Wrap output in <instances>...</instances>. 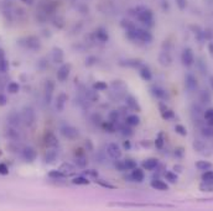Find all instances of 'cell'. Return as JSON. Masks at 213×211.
<instances>
[{"label": "cell", "instance_id": "cell-1", "mask_svg": "<svg viewBox=\"0 0 213 211\" xmlns=\"http://www.w3.org/2000/svg\"><path fill=\"white\" fill-rule=\"evenodd\" d=\"M61 133H62V136L63 137H66L68 140H75L78 137V130L76 127H73V126H70V125H66V126H63V127L61 129Z\"/></svg>", "mask_w": 213, "mask_h": 211}, {"label": "cell", "instance_id": "cell-2", "mask_svg": "<svg viewBox=\"0 0 213 211\" xmlns=\"http://www.w3.org/2000/svg\"><path fill=\"white\" fill-rule=\"evenodd\" d=\"M21 117H22V121H25L27 126H32L35 122V111L31 107H24Z\"/></svg>", "mask_w": 213, "mask_h": 211}, {"label": "cell", "instance_id": "cell-3", "mask_svg": "<svg viewBox=\"0 0 213 211\" xmlns=\"http://www.w3.org/2000/svg\"><path fill=\"white\" fill-rule=\"evenodd\" d=\"M106 153L113 159H119L121 157V151L117 143H110V145L106 146Z\"/></svg>", "mask_w": 213, "mask_h": 211}, {"label": "cell", "instance_id": "cell-4", "mask_svg": "<svg viewBox=\"0 0 213 211\" xmlns=\"http://www.w3.org/2000/svg\"><path fill=\"white\" fill-rule=\"evenodd\" d=\"M181 60H182V63L187 67H190L195 62V56H193V52L191 48H186L183 52H182V56H181Z\"/></svg>", "mask_w": 213, "mask_h": 211}, {"label": "cell", "instance_id": "cell-5", "mask_svg": "<svg viewBox=\"0 0 213 211\" xmlns=\"http://www.w3.org/2000/svg\"><path fill=\"white\" fill-rule=\"evenodd\" d=\"M70 72H71V65L70 64H63L60 67V69L57 71V79L60 82H64L68 75H70Z\"/></svg>", "mask_w": 213, "mask_h": 211}, {"label": "cell", "instance_id": "cell-6", "mask_svg": "<svg viewBox=\"0 0 213 211\" xmlns=\"http://www.w3.org/2000/svg\"><path fill=\"white\" fill-rule=\"evenodd\" d=\"M22 157L25 158L27 162H34L37 157V153L32 147H25L22 151Z\"/></svg>", "mask_w": 213, "mask_h": 211}, {"label": "cell", "instance_id": "cell-7", "mask_svg": "<svg viewBox=\"0 0 213 211\" xmlns=\"http://www.w3.org/2000/svg\"><path fill=\"white\" fill-rule=\"evenodd\" d=\"M7 121H9L10 126H13V127H18V126H20V124L22 121V117L18 112H11L9 116H7Z\"/></svg>", "mask_w": 213, "mask_h": 211}, {"label": "cell", "instance_id": "cell-8", "mask_svg": "<svg viewBox=\"0 0 213 211\" xmlns=\"http://www.w3.org/2000/svg\"><path fill=\"white\" fill-rule=\"evenodd\" d=\"M150 185H151V188H154L155 190H160V191H166V190H169V185H167L165 182L160 180V179H154V180L150 183Z\"/></svg>", "mask_w": 213, "mask_h": 211}, {"label": "cell", "instance_id": "cell-9", "mask_svg": "<svg viewBox=\"0 0 213 211\" xmlns=\"http://www.w3.org/2000/svg\"><path fill=\"white\" fill-rule=\"evenodd\" d=\"M45 143H46L47 147L53 148V147H56L57 145H58V141H57L56 136H55L52 132H47V133L45 135Z\"/></svg>", "mask_w": 213, "mask_h": 211}, {"label": "cell", "instance_id": "cell-10", "mask_svg": "<svg viewBox=\"0 0 213 211\" xmlns=\"http://www.w3.org/2000/svg\"><path fill=\"white\" fill-rule=\"evenodd\" d=\"M125 101H126V105H128L130 109H133L134 111H136V112H140V111H141V107H140V105L138 104V101H136V99H135L134 96L129 95V96L125 99Z\"/></svg>", "mask_w": 213, "mask_h": 211}, {"label": "cell", "instance_id": "cell-11", "mask_svg": "<svg viewBox=\"0 0 213 211\" xmlns=\"http://www.w3.org/2000/svg\"><path fill=\"white\" fill-rule=\"evenodd\" d=\"M159 165V161L156 158H149V159H145V162L143 163V168L146 171H154L155 168Z\"/></svg>", "mask_w": 213, "mask_h": 211}, {"label": "cell", "instance_id": "cell-12", "mask_svg": "<svg viewBox=\"0 0 213 211\" xmlns=\"http://www.w3.org/2000/svg\"><path fill=\"white\" fill-rule=\"evenodd\" d=\"M145 178V174L143 172V169H140V168H134L133 172H132V179L134 182H138V183H141Z\"/></svg>", "mask_w": 213, "mask_h": 211}, {"label": "cell", "instance_id": "cell-13", "mask_svg": "<svg viewBox=\"0 0 213 211\" xmlns=\"http://www.w3.org/2000/svg\"><path fill=\"white\" fill-rule=\"evenodd\" d=\"M55 90V83L52 80H47L45 83V91H46V99L48 100L47 103H50V99H51V95Z\"/></svg>", "mask_w": 213, "mask_h": 211}, {"label": "cell", "instance_id": "cell-14", "mask_svg": "<svg viewBox=\"0 0 213 211\" xmlns=\"http://www.w3.org/2000/svg\"><path fill=\"white\" fill-rule=\"evenodd\" d=\"M186 88L188 90H195L197 88V79L191 74H188L186 77Z\"/></svg>", "mask_w": 213, "mask_h": 211}, {"label": "cell", "instance_id": "cell-15", "mask_svg": "<svg viewBox=\"0 0 213 211\" xmlns=\"http://www.w3.org/2000/svg\"><path fill=\"white\" fill-rule=\"evenodd\" d=\"M67 101V95L66 94H60L58 96H57V101H56V109L58 111H62L63 107H64V104H66Z\"/></svg>", "mask_w": 213, "mask_h": 211}, {"label": "cell", "instance_id": "cell-16", "mask_svg": "<svg viewBox=\"0 0 213 211\" xmlns=\"http://www.w3.org/2000/svg\"><path fill=\"white\" fill-rule=\"evenodd\" d=\"M52 58H53V62L56 63H62L64 60V54L62 52L61 48H55L53 52H52Z\"/></svg>", "mask_w": 213, "mask_h": 211}, {"label": "cell", "instance_id": "cell-17", "mask_svg": "<svg viewBox=\"0 0 213 211\" xmlns=\"http://www.w3.org/2000/svg\"><path fill=\"white\" fill-rule=\"evenodd\" d=\"M140 77H141L145 82H150V80L152 79L151 71L147 68V67H141V68H140Z\"/></svg>", "mask_w": 213, "mask_h": 211}, {"label": "cell", "instance_id": "cell-18", "mask_svg": "<svg viewBox=\"0 0 213 211\" xmlns=\"http://www.w3.org/2000/svg\"><path fill=\"white\" fill-rule=\"evenodd\" d=\"M56 159H57V152L56 151L50 149V151L46 152V154H45V162L46 163L51 164V163H53L56 161Z\"/></svg>", "mask_w": 213, "mask_h": 211}, {"label": "cell", "instance_id": "cell-19", "mask_svg": "<svg viewBox=\"0 0 213 211\" xmlns=\"http://www.w3.org/2000/svg\"><path fill=\"white\" fill-rule=\"evenodd\" d=\"M27 42H26V46L30 48V49H38L40 48V41L36 38V37H29L27 40H26Z\"/></svg>", "mask_w": 213, "mask_h": 211}, {"label": "cell", "instance_id": "cell-20", "mask_svg": "<svg viewBox=\"0 0 213 211\" xmlns=\"http://www.w3.org/2000/svg\"><path fill=\"white\" fill-rule=\"evenodd\" d=\"M151 91H152V95H155L159 99H165L166 98V91L163 90L162 88H160V87H152Z\"/></svg>", "mask_w": 213, "mask_h": 211}, {"label": "cell", "instance_id": "cell-21", "mask_svg": "<svg viewBox=\"0 0 213 211\" xmlns=\"http://www.w3.org/2000/svg\"><path fill=\"white\" fill-rule=\"evenodd\" d=\"M125 121H126V125H129V126H138L140 124V117L136 115H129Z\"/></svg>", "mask_w": 213, "mask_h": 211}, {"label": "cell", "instance_id": "cell-22", "mask_svg": "<svg viewBox=\"0 0 213 211\" xmlns=\"http://www.w3.org/2000/svg\"><path fill=\"white\" fill-rule=\"evenodd\" d=\"M196 168L200 171H208L212 168V163H209L207 161H198L196 163Z\"/></svg>", "mask_w": 213, "mask_h": 211}, {"label": "cell", "instance_id": "cell-23", "mask_svg": "<svg viewBox=\"0 0 213 211\" xmlns=\"http://www.w3.org/2000/svg\"><path fill=\"white\" fill-rule=\"evenodd\" d=\"M159 61H160V63L162 64V65H170L171 64V57L166 53V52H163V53H161L160 54V58H159Z\"/></svg>", "mask_w": 213, "mask_h": 211}, {"label": "cell", "instance_id": "cell-24", "mask_svg": "<svg viewBox=\"0 0 213 211\" xmlns=\"http://www.w3.org/2000/svg\"><path fill=\"white\" fill-rule=\"evenodd\" d=\"M60 171L64 174H70V173H73L75 172V167L70 163H63L61 167H60Z\"/></svg>", "mask_w": 213, "mask_h": 211}, {"label": "cell", "instance_id": "cell-25", "mask_svg": "<svg viewBox=\"0 0 213 211\" xmlns=\"http://www.w3.org/2000/svg\"><path fill=\"white\" fill-rule=\"evenodd\" d=\"M97 38L101 42H106V41H108V38H109V36H108V33H106L105 30L99 29V30L97 31Z\"/></svg>", "mask_w": 213, "mask_h": 211}, {"label": "cell", "instance_id": "cell-26", "mask_svg": "<svg viewBox=\"0 0 213 211\" xmlns=\"http://www.w3.org/2000/svg\"><path fill=\"white\" fill-rule=\"evenodd\" d=\"M64 175H66V174L62 173L60 169H58V171H51L50 173H48V176H50V178H52V179H55V180L64 178Z\"/></svg>", "mask_w": 213, "mask_h": 211}, {"label": "cell", "instance_id": "cell-27", "mask_svg": "<svg viewBox=\"0 0 213 211\" xmlns=\"http://www.w3.org/2000/svg\"><path fill=\"white\" fill-rule=\"evenodd\" d=\"M124 165H125V169L126 171H133L134 168H136V162L134 161V159H130V158H128V159H124Z\"/></svg>", "mask_w": 213, "mask_h": 211}, {"label": "cell", "instance_id": "cell-28", "mask_svg": "<svg viewBox=\"0 0 213 211\" xmlns=\"http://www.w3.org/2000/svg\"><path fill=\"white\" fill-rule=\"evenodd\" d=\"M202 180L204 182V183H213V172L212 171H207V172H204L203 174H202Z\"/></svg>", "mask_w": 213, "mask_h": 211}, {"label": "cell", "instance_id": "cell-29", "mask_svg": "<svg viewBox=\"0 0 213 211\" xmlns=\"http://www.w3.org/2000/svg\"><path fill=\"white\" fill-rule=\"evenodd\" d=\"M19 89H20L19 84H18V83H15V82L9 83V85H7V91H9L10 94H16V93L19 91Z\"/></svg>", "mask_w": 213, "mask_h": 211}, {"label": "cell", "instance_id": "cell-30", "mask_svg": "<svg viewBox=\"0 0 213 211\" xmlns=\"http://www.w3.org/2000/svg\"><path fill=\"white\" fill-rule=\"evenodd\" d=\"M72 183L77 184V185H87V184H89V180L87 178H84V176H76V178L72 180Z\"/></svg>", "mask_w": 213, "mask_h": 211}, {"label": "cell", "instance_id": "cell-31", "mask_svg": "<svg viewBox=\"0 0 213 211\" xmlns=\"http://www.w3.org/2000/svg\"><path fill=\"white\" fill-rule=\"evenodd\" d=\"M165 178H166V180H169L170 183H176L177 179H178V176H177V174L174 173V172H166V173H165Z\"/></svg>", "mask_w": 213, "mask_h": 211}, {"label": "cell", "instance_id": "cell-32", "mask_svg": "<svg viewBox=\"0 0 213 211\" xmlns=\"http://www.w3.org/2000/svg\"><path fill=\"white\" fill-rule=\"evenodd\" d=\"M6 135H7V137L11 138V140H18V138H19V132L16 131L14 127H11V129L7 130Z\"/></svg>", "mask_w": 213, "mask_h": 211}, {"label": "cell", "instance_id": "cell-33", "mask_svg": "<svg viewBox=\"0 0 213 211\" xmlns=\"http://www.w3.org/2000/svg\"><path fill=\"white\" fill-rule=\"evenodd\" d=\"M87 163H88V161L84 158V156L83 157H77V159H76V165L79 167V168H86Z\"/></svg>", "mask_w": 213, "mask_h": 211}, {"label": "cell", "instance_id": "cell-34", "mask_svg": "<svg viewBox=\"0 0 213 211\" xmlns=\"http://www.w3.org/2000/svg\"><path fill=\"white\" fill-rule=\"evenodd\" d=\"M93 88H94L97 91H103V90H105L106 88H108V85H106L104 82H97V83L93 84Z\"/></svg>", "mask_w": 213, "mask_h": 211}, {"label": "cell", "instance_id": "cell-35", "mask_svg": "<svg viewBox=\"0 0 213 211\" xmlns=\"http://www.w3.org/2000/svg\"><path fill=\"white\" fill-rule=\"evenodd\" d=\"M103 127H104V130H106L108 132L113 133L114 131H115V124H113L110 121H106V122L103 124Z\"/></svg>", "mask_w": 213, "mask_h": 211}, {"label": "cell", "instance_id": "cell-36", "mask_svg": "<svg viewBox=\"0 0 213 211\" xmlns=\"http://www.w3.org/2000/svg\"><path fill=\"white\" fill-rule=\"evenodd\" d=\"M161 116H162L163 120H170V119H174L175 114H174V111H171V110H169V109H167V110L161 112Z\"/></svg>", "mask_w": 213, "mask_h": 211}, {"label": "cell", "instance_id": "cell-37", "mask_svg": "<svg viewBox=\"0 0 213 211\" xmlns=\"http://www.w3.org/2000/svg\"><path fill=\"white\" fill-rule=\"evenodd\" d=\"M108 119H109L110 122L115 124V121H118V119H119V112H118L117 110L110 111V112H109V116H108Z\"/></svg>", "mask_w": 213, "mask_h": 211}, {"label": "cell", "instance_id": "cell-38", "mask_svg": "<svg viewBox=\"0 0 213 211\" xmlns=\"http://www.w3.org/2000/svg\"><path fill=\"white\" fill-rule=\"evenodd\" d=\"M9 69V62L5 61V60H0V72L5 73Z\"/></svg>", "mask_w": 213, "mask_h": 211}, {"label": "cell", "instance_id": "cell-39", "mask_svg": "<svg viewBox=\"0 0 213 211\" xmlns=\"http://www.w3.org/2000/svg\"><path fill=\"white\" fill-rule=\"evenodd\" d=\"M175 131H176V133L181 135V136H186L187 135V130L183 127L182 125H176L175 126Z\"/></svg>", "mask_w": 213, "mask_h": 211}, {"label": "cell", "instance_id": "cell-40", "mask_svg": "<svg viewBox=\"0 0 213 211\" xmlns=\"http://www.w3.org/2000/svg\"><path fill=\"white\" fill-rule=\"evenodd\" d=\"M125 65L133 67V68H136V67H140V65H141V62L139 61V60H130V61H126Z\"/></svg>", "mask_w": 213, "mask_h": 211}, {"label": "cell", "instance_id": "cell-41", "mask_svg": "<svg viewBox=\"0 0 213 211\" xmlns=\"http://www.w3.org/2000/svg\"><path fill=\"white\" fill-rule=\"evenodd\" d=\"M155 146H156V148H159V149H161L163 147V138H162V135L161 133L159 135V137L155 140Z\"/></svg>", "mask_w": 213, "mask_h": 211}, {"label": "cell", "instance_id": "cell-42", "mask_svg": "<svg viewBox=\"0 0 213 211\" xmlns=\"http://www.w3.org/2000/svg\"><path fill=\"white\" fill-rule=\"evenodd\" d=\"M203 135L207 137H213V126H209V127H204L203 130Z\"/></svg>", "mask_w": 213, "mask_h": 211}, {"label": "cell", "instance_id": "cell-43", "mask_svg": "<svg viewBox=\"0 0 213 211\" xmlns=\"http://www.w3.org/2000/svg\"><path fill=\"white\" fill-rule=\"evenodd\" d=\"M0 174H3V175L9 174V168L4 163H0Z\"/></svg>", "mask_w": 213, "mask_h": 211}, {"label": "cell", "instance_id": "cell-44", "mask_svg": "<svg viewBox=\"0 0 213 211\" xmlns=\"http://www.w3.org/2000/svg\"><path fill=\"white\" fill-rule=\"evenodd\" d=\"M115 168H117L118 171H120V172L126 171V169H125V165H124V162H123V161H117V163H115Z\"/></svg>", "mask_w": 213, "mask_h": 211}, {"label": "cell", "instance_id": "cell-45", "mask_svg": "<svg viewBox=\"0 0 213 211\" xmlns=\"http://www.w3.org/2000/svg\"><path fill=\"white\" fill-rule=\"evenodd\" d=\"M201 99H202V101L203 103H209L211 101V95L208 94V93H202V95H201Z\"/></svg>", "mask_w": 213, "mask_h": 211}, {"label": "cell", "instance_id": "cell-46", "mask_svg": "<svg viewBox=\"0 0 213 211\" xmlns=\"http://www.w3.org/2000/svg\"><path fill=\"white\" fill-rule=\"evenodd\" d=\"M211 117H213V109H208V110H206V112H204V119L206 120H209Z\"/></svg>", "mask_w": 213, "mask_h": 211}, {"label": "cell", "instance_id": "cell-47", "mask_svg": "<svg viewBox=\"0 0 213 211\" xmlns=\"http://www.w3.org/2000/svg\"><path fill=\"white\" fill-rule=\"evenodd\" d=\"M87 95H88V98H89V99H91L92 101H95V100H98V95L95 94V93H94V91H89V93H88V94H87Z\"/></svg>", "mask_w": 213, "mask_h": 211}, {"label": "cell", "instance_id": "cell-48", "mask_svg": "<svg viewBox=\"0 0 213 211\" xmlns=\"http://www.w3.org/2000/svg\"><path fill=\"white\" fill-rule=\"evenodd\" d=\"M7 103V98L4 94H0V106H4Z\"/></svg>", "mask_w": 213, "mask_h": 211}, {"label": "cell", "instance_id": "cell-49", "mask_svg": "<svg viewBox=\"0 0 213 211\" xmlns=\"http://www.w3.org/2000/svg\"><path fill=\"white\" fill-rule=\"evenodd\" d=\"M86 148H87V151H93V143L91 140L86 141Z\"/></svg>", "mask_w": 213, "mask_h": 211}, {"label": "cell", "instance_id": "cell-50", "mask_svg": "<svg viewBox=\"0 0 213 211\" xmlns=\"http://www.w3.org/2000/svg\"><path fill=\"white\" fill-rule=\"evenodd\" d=\"M86 174L91 175V176H94V178H97V176H98V173H97L94 169H87V171H86Z\"/></svg>", "mask_w": 213, "mask_h": 211}, {"label": "cell", "instance_id": "cell-51", "mask_svg": "<svg viewBox=\"0 0 213 211\" xmlns=\"http://www.w3.org/2000/svg\"><path fill=\"white\" fill-rule=\"evenodd\" d=\"M75 156L76 157H83L84 156V151L82 149V148H77L76 152H75Z\"/></svg>", "mask_w": 213, "mask_h": 211}, {"label": "cell", "instance_id": "cell-52", "mask_svg": "<svg viewBox=\"0 0 213 211\" xmlns=\"http://www.w3.org/2000/svg\"><path fill=\"white\" fill-rule=\"evenodd\" d=\"M95 62H97V60H95L94 57H89L88 60L86 61V65H92V64H94Z\"/></svg>", "mask_w": 213, "mask_h": 211}, {"label": "cell", "instance_id": "cell-53", "mask_svg": "<svg viewBox=\"0 0 213 211\" xmlns=\"http://www.w3.org/2000/svg\"><path fill=\"white\" fill-rule=\"evenodd\" d=\"M121 133L123 135H128V136H130L133 132H132V130H130L129 127H121Z\"/></svg>", "mask_w": 213, "mask_h": 211}, {"label": "cell", "instance_id": "cell-54", "mask_svg": "<svg viewBox=\"0 0 213 211\" xmlns=\"http://www.w3.org/2000/svg\"><path fill=\"white\" fill-rule=\"evenodd\" d=\"M175 154L178 156V157H182V156H183V149H182V148H177V149L175 151Z\"/></svg>", "mask_w": 213, "mask_h": 211}, {"label": "cell", "instance_id": "cell-55", "mask_svg": "<svg viewBox=\"0 0 213 211\" xmlns=\"http://www.w3.org/2000/svg\"><path fill=\"white\" fill-rule=\"evenodd\" d=\"M123 146H124V148H125V149H130V147H132V146H130V142H129V141H124V143H123Z\"/></svg>", "mask_w": 213, "mask_h": 211}, {"label": "cell", "instance_id": "cell-56", "mask_svg": "<svg viewBox=\"0 0 213 211\" xmlns=\"http://www.w3.org/2000/svg\"><path fill=\"white\" fill-rule=\"evenodd\" d=\"M174 171L181 173V172H182V167H181V165H175V167H174Z\"/></svg>", "mask_w": 213, "mask_h": 211}, {"label": "cell", "instance_id": "cell-57", "mask_svg": "<svg viewBox=\"0 0 213 211\" xmlns=\"http://www.w3.org/2000/svg\"><path fill=\"white\" fill-rule=\"evenodd\" d=\"M208 49H209V53H211V56L213 57V42H211V43L208 45Z\"/></svg>", "mask_w": 213, "mask_h": 211}, {"label": "cell", "instance_id": "cell-58", "mask_svg": "<svg viewBox=\"0 0 213 211\" xmlns=\"http://www.w3.org/2000/svg\"><path fill=\"white\" fill-rule=\"evenodd\" d=\"M4 57H5V52L0 48V60H4Z\"/></svg>", "mask_w": 213, "mask_h": 211}, {"label": "cell", "instance_id": "cell-59", "mask_svg": "<svg viewBox=\"0 0 213 211\" xmlns=\"http://www.w3.org/2000/svg\"><path fill=\"white\" fill-rule=\"evenodd\" d=\"M207 121H208V125H209V126H213V117H211V119L207 120Z\"/></svg>", "mask_w": 213, "mask_h": 211}, {"label": "cell", "instance_id": "cell-60", "mask_svg": "<svg viewBox=\"0 0 213 211\" xmlns=\"http://www.w3.org/2000/svg\"><path fill=\"white\" fill-rule=\"evenodd\" d=\"M141 145H143L144 147H149V146H150V143H149V142H146V143H145V142H141Z\"/></svg>", "mask_w": 213, "mask_h": 211}, {"label": "cell", "instance_id": "cell-61", "mask_svg": "<svg viewBox=\"0 0 213 211\" xmlns=\"http://www.w3.org/2000/svg\"><path fill=\"white\" fill-rule=\"evenodd\" d=\"M24 1H26V3H27V4H31V3H32V1H34V0H24Z\"/></svg>", "mask_w": 213, "mask_h": 211}, {"label": "cell", "instance_id": "cell-62", "mask_svg": "<svg viewBox=\"0 0 213 211\" xmlns=\"http://www.w3.org/2000/svg\"><path fill=\"white\" fill-rule=\"evenodd\" d=\"M212 87H213V78H212Z\"/></svg>", "mask_w": 213, "mask_h": 211}, {"label": "cell", "instance_id": "cell-63", "mask_svg": "<svg viewBox=\"0 0 213 211\" xmlns=\"http://www.w3.org/2000/svg\"><path fill=\"white\" fill-rule=\"evenodd\" d=\"M0 156H1V149H0Z\"/></svg>", "mask_w": 213, "mask_h": 211}]
</instances>
